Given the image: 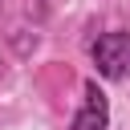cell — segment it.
I'll return each mask as SVG.
<instances>
[{"label":"cell","mask_w":130,"mask_h":130,"mask_svg":"<svg viewBox=\"0 0 130 130\" xmlns=\"http://www.w3.org/2000/svg\"><path fill=\"white\" fill-rule=\"evenodd\" d=\"M93 61L102 77H126L130 73V32H106L93 41Z\"/></svg>","instance_id":"1"},{"label":"cell","mask_w":130,"mask_h":130,"mask_svg":"<svg viewBox=\"0 0 130 130\" xmlns=\"http://www.w3.org/2000/svg\"><path fill=\"white\" fill-rule=\"evenodd\" d=\"M110 126V106H106V93L98 89V81L85 85V106L77 110L73 118V130H106Z\"/></svg>","instance_id":"2"}]
</instances>
